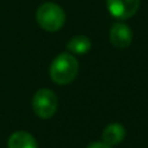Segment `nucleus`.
Here are the masks:
<instances>
[{
	"instance_id": "f257e3e1",
	"label": "nucleus",
	"mask_w": 148,
	"mask_h": 148,
	"mask_svg": "<svg viewBox=\"0 0 148 148\" xmlns=\"http://www.w3.org/2000/svg\"><path fill=\"white\" fill-rule=\"evenodd\" d=\"M79 71L77 60L71 54L62 53L51 63L50 77L54 83L59 85H67L75 80Z\"/></svg>"
},
{
	"instance_id": "f03ea898",
	"label": "nucleus",
	"mask_w": 148,
	"mask_h": 148,
	"mask_svg": "<svg viewBox=\"0 0 148 148\" xmlns=\"http://www.w3.org/2000/svg\"><path fill=\"white\" fill-rule=\"evenodd\" d=\"M37 21L42 29L47 32H56L64 25V11L55 3L42 4L37 11Z\"/></svg>"
},
{
	"instance_id": "7ed1b4c3",
	"label": "nucleus",
	"mask_w": 148,
	"mask_h": 148,
	"mask_svg": "<svg viewBox=\"0 0 148 148\" xmlns=\"http://www.w3.org/2000/svg\"><path fill=\"white\" fill-rule=\"evenodd\" d=\"M33 110L39 118L49 119L56 113L58 109V98L55 93L50 89H39L34 95L32 101Z\"/></svg>"
},
{
	"instance_id": "20e7f679",
	"label": "nucleus",
	"mask_w": 148,
	"mask_h": 148,
	"mask_svg": "<svg viewBox=\"0 0 148 148\" xmlns=\"http://www.w3.org/2000/svg\"><path fill=\"white\" fill-rule=\"evenodd\" d=\"M110 14L118 20L132 17L139 9L140 0H106Z\"/></svg>"
},
{
	"instance_id": "39448f33",
	"label": "nucleus",
	"mask_w": 148,
	"mask_h": 148,
	"mask_svg": "<svg viewBox=\"0 0 148 148\" xmlns=\"http://www.w3.org/2000/svg\"><path fill=\"white\" fill-rule=\"evenodd\" d=\"M110 41L118 49L129 47L132 41L131 29L123 23H117L110 29Z\"/></svg>"
},
{
	"instance_id": "423d86ee",
	"label": "nucleus",
	"mask_w": 148,
	"mask_h": 148,
	"mask_svg": "<svg viewBox=\"0 0 148 148\" xmlns=\"http://www.w3.org/2000/svg\"><path fill=\"white\" fill-rule=\"evenodd\" d=\"M8 148H38L33 135L26 131H16L9 136Z\"/></svg>"
},
{
	"instance_id": "0eeeda50",
	"label": "nucleus",
	"mask_w": 148,
	"mask_h": 148,
	"mask_svg": "<svg viewBox=\"0 0 148 148\" xmlns=\"http://www.w3.org/2000/svg\"><path fill=\"white\" fill-rule=\"evenodd\" d=\"M126 136V130L121 123H112L103 130L102 132V140L109 145H115L123 142Z\"/></svg>"
},
{
	"instance_id": "6e6552de",
	"label": "nucleus",
	"mask_w": 148,
	"mask_h": 148,
	"mask_svg": "<svg viewBox=\"0 0 148 148\" xmlns=\"http://www.w3.org/2000/svg\"><path fill=\"white\" fill-rule=\"evenodd\" d=\"M92 47L90 39L85 36H76L73 38L70 39V42L67 43V49L70 53L76 54V55H84Z\"/></svg>"
},
{
	"instance_id": "1a4fd4ad",
	"label": "nucleus",
	"mask_w": 148,
	"mask_h": 148,
	"mask_svg": "<svg viewBox=\"0 0 148 148\" xmlns=\"http://www.w3.org/2000/svg\"><path fill=\"white\" fill-rule=\"evenodd\" d=\"M88 148H112V145L106 144V143H92Z\"/></svg>"
}]
</instances>
